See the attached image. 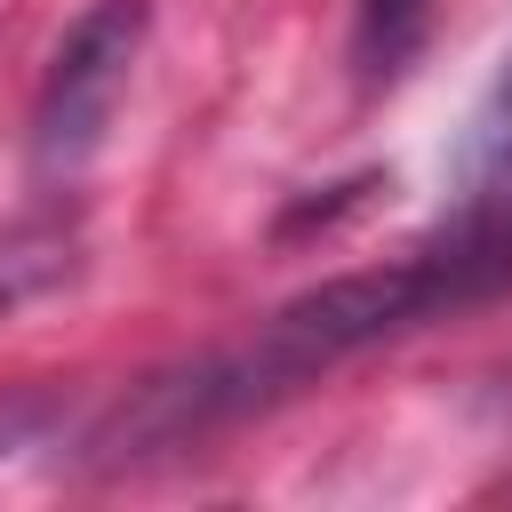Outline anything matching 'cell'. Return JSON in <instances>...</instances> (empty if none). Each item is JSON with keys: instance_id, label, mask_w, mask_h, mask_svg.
<instances>
[{"instance_id": "6da1fadb", "label": "cell", "mask_w": 512, "mask_h": 512, "mask_svg": "<svg viewBox=\"0 0 512 512\" xmlns=\"http://www.w3.org/2000/svg\"><path fill=\"white\" fill-rule=\"evenodd\" d=\"M144 40V0H96L48 56L40 104H32V168L40 176H80L112 128V104L128 88Z\"/></svg>"}, {"instance_id": "5b68a950", "label": "cell", "mask_w": 512, "mask_h": 512, "mask_svg": "<svg viewBox=\"0 0 512 512\" xmlns=\"http://www.w3.org/2000/svg\"><path fill=\"white\" fill-rule=\"evenodd\" d=\"M56 424V392H8L0 400V464L16 448H40V432Z\"/></svg>"}, {"instance_id": "277c9868", "label": "cell", "mask_w": 512, "mask_h": 512, "mask_svg": "<svg viewBox=\"0 0 512 512\" xmlns=\"http://www.w3.org/2000/svg\"><path fill=\"white\" fill-rule=\"evenodd\" d=\"M424 8L432 0H360L352 8V56H360V80H392L416 40H424Z\"/></svg>"}, {"instance_id": "3957f363", "label": "cell", "mask_w": 512, "mask_h": 512, "mask_svg": "<svg viewBox=\"0 0 512 512\" xmlns=\"http://www.w3.org/2000/svg\"><path fill=\"white\" fill-rule=\"evenodd\" d=\"M72 232L64 224H8L0 232V320L24 312L32 296H48L56 280H72Z\"/></svg>"}, {"instance_id": "7a4b0ae2", "label": "cell", "mask_w": 512, "mask_h": 512, "mask_svg": "<svg viewBox=\"0 0 512 512\" xmlns=\"http://www.w3.org/2000/svg\"><path fill=\"white\" fill-rule=\"evenodd\" d=\"M448 176H456V192H464L456 208H480V200H504V192H512V40H504V56H496V72H488L464 136H456Z\"/></svg>"}]
</instances>
